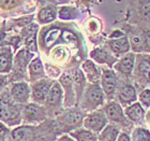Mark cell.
Instances as JSON below:
<instances>
[{
    "label": "cell",
    "instance_id": "39",
    "mask_svg": "<svg viewBox=\"0 0 150 141\" xmlns=\"http://www.w3.org/2000/svg\"><path fill=\"white\" fill-rule=\"evenodd\" d=\"M81 1H84V2H89L90 0H81Z\"/></svg>",
    "mask_w": 150,
    "mask_h": 141
},
{
    "label": "cell",
    "instance_id": "24",
    "mask_svg": "<svg viewBox=\"0 0 150 141\" xmlns=\"http://www.w3.org/2000/svg\"><path fill=\"white\" fill-rule=\"evenodd\" d=\"M72 75H73V84L75 85V87H76V91H77L78 95L81 96V92H83V87H84V84H85L84 73L81 72V70L76 69V70L73 71Z\"/></svg>",
    "mask_w": 150,
    "mask_h": 141
},
{
    "label": "cell",
    "instance_id": "6",
    "mask_svg": "<svg viewBox=\"0 0 150 141\" xmlns=\"http://www.w3.org/2000/svg\"><path fill=\"white\" fill-rule=\"evenodd\" d=\"M104 96L102 88L97 84H92L87 88L85 94V101L87 104L97 107L103 102Z\"/></svg>",
    "mask_w": 150,
    "mask_h": 141
},
{
    "label": "cell",
    "instance_id": "14",
    "mask_svg": "<svg viewBox=\"0 0 150 141\" xmlns=\"http://www.w3.org/2000/svg\"><path fill=\"white\" fill-rule=\"evenodd\" d=\"M105 112H106L107 117L112 121H121L123 119V113H122L121 107L119 106L117 102H110L105 108Z\"/></svg>",
    "mask_w": 150,
    "mask_h": 141
},
{
    "label": "cell",
    "instance_id": "32",
    "mask_svg": "<svg viewBox=\"0 0 150 141\" xmlns=\"http://www.w3.org/2000/svg\"><path fill=\"white\" fill-rule=\"evenodd\" d=\"M142 11H143V13H144L145 16H147V17H150V0L148 1V2H146L143 6V8H142Z\"/></svg>",
    "mask_w": 150,
    "mask_h": 141
},
{
    "label": "cell",
    "instance_id": "19",
    "mask_svg": "<svg viewBox=\"0 0 150 141\" xmlns=\"http://www.w3.org/2000/svg\"><path fill=\"white\" fill-rule=\"evenodd\" d=\"M61 34H62V30L60 28H56V27H55V28L48 29V31H47L43 37L44 45L46 47H52V45L56 42L57 39L60 37Z\"/></svg>",
    "mask_w": 150,
    "mask_h": 141
},
{
    "label": "cell",
    "instance_id": "37",
    "mask_svg": "<svg viewBox=\"0 0 150 141\" xmlns=\"http://www.w3.org/2000/svg\"><path fill=\"white\" fill-rule=\"evenodd\" d=\"M58 141H74V140H72L70 137H67V136H64V137H61V138H60Z\"/></svg>",
    "mask_w": 150,
    "mask_h": 141
},
{
    "label": "cell",
    "instance_id": "18",
    "mask_svg": "<svg viewBox=\"0 0 150 141\" xmlns=\"http://www.w3.org/2000/svg\"><path fill=\"white\" fill-rule=\"evenodd\" d=\"M32 137L30 127H19L12 132V139L15 141H29Z\"/></svg>",
    "mask_w": 150,
    "mask_h": 141
},
{
    "label": "cell",
    "instance_id": "26",
    "mask_svg": "<svg viewBox=\"0 0 150 141\" xmlns=\"http://www.w3.org/2000/svg\"><path fill=\"white\" fill-rule=\"evenodd\" d=\"M91 57L96 59L97 62L99 63L103 64V63H107V59H108V54L106 52H104L103 50H101V49H96L91 52Z\"/></svg>",
    "mask_w": 150,
    "mask_h": 141
},
{
    "label": "cell",
    "instance_id": "1",
    "mask_svg": "<svg viewBox=\"0 0 150 141\" xmlns=\"http://www.w3.org/2000/svg\"><path fill=\"white\" fill-rule=\"evenodd\" d=\"M21 111L18 106L13 100L11 94L3 93L0 96V121L8 124H14L18 122Z\"/></svg>",
    "mask_w": 150,
    "mask_h": 141
},
{
    "label": "cell",
    "instance_id": "23",
    "mask_svg": "<svg viewBox=\"0 0 150 141\" xmlns=\"http://www.w3.org/2000/svg\"><path fill=\"white\" fill-rule=\"evenodd\" d=\"M71 136L77 141H97V137L91 132L86 129H77L73 132Z\"/></svg>",
    "mask_w": 150,
    "mask_h": 141
},
{
    "label": "cell",
    "instance_id": "10",
    "mask_svg": "<svg viewBox=\"0 0 150 141\" xmlns=\"http://www.w3.org/2000/svg\"><path fill=\"white\" fill-rule=\"evenodd\" d=\"M61 97H62V88L59 83H54L47 95L45 102L48 107H56L60 104Z\"/></svg>",
    "mask_w": 150,
    "mask_h": 141
},
{
    "label": "cell",
    "instance_id": "12",
    "mask_svg": "<svg viewBox=\"0 0 150 141\" xmlns=\"http://www.w3.org/2000/svg\"><path fill=\"white\" fill-rule=\"evenodd\" d=\"M29 75L31 80H39L44 77L43 65L39 57L33 58L31 63L29 64Z\"/></svg>",
    "mask_w": 150,
    "mask_h": 141
},
{
    "label": "cell",
    "instance_id": "21",
    "mask_svg": "<svg viewBox=\"0 0 150 141\" xmlns=\"http://www.w3.org/2000/svg\"><path fill=\"white\" fill-rule=\"evenodd\" d=\"M125 113H127V115L132 121H138V120L142 119L143 115H144V109H143V107H142L141 104L136 102V104L129 107L128 109H127V111H125Z\"/></svg>",
    "mask_w": 150,
    "mask_h": 141
},
{
    "label": "cell",
    "instance_id": "31",
    "mask_svg": "<svg viewBox=\"0 0 150 141\" xmlns=\"http://www.w3.org/2000/svg\"><path fill=\"white\" fill-rule=\"evenodd\" d=\"M66 117L69 121V123H76L81 120V114H78V113H69Z\"/></svg>",
    "mask_w": 150,
    "mask_h": 141
},
{
    "label": "cell",
    "instance_id": "5",
    "mask_svg": "<svg viewBox=\"0 0 150 141\" xmlns=\"http://www.w3.org/2000/svg\"><path fill=\"white\" fill-rule=\"evenodd\" d=\"M13 68V52L10 47H0V74H6Z\"/></svg>",
    "mask_w": 150,
    "mask_h": 141
},
{
    "label": "cell",
    "instance_id": "4",
    "mask_svg": "<svg viewBox=\"0 0 150 141\" xmlns=\"http://www.w3.org/2000/svg\"><path fill=\"white\" fill-rule=\"evenodd\" d=\"M106 117L101 112H94L85 119V127L92 132H101L106 125Z\"/></svg>",
    "mask_w": 150,
    "mask_h": 141
},
{
    "label": "cell",
    "instance_id": "15",
    "mask_svg": "<svg viewBox=\"0 0 150 141\" xmlns=\"http://www.w3.org/2000/svg\"><path fill=\"white\" fill-rule=\"evenodd\" d=\"M134 60H135V55L134 54H128L125 57H123L120 63L118 64L117 66V69L121 73H125V74H130L133 70V67H134Z\"/></svg>",
    "mask_w": 150,
    "mask_h": 141
},
{
    "label": "cell",
    "instance_id": "38",
    "mask_svg": "<svg viewBox=\"0 0 150 141\" xmlns=\"http://www.w3.org/2000/svg\"><path fill=\"white\" fill-rule=\"evenodd\" d=\"M147 121H148V123L150 124V112L147 114Z\"/></svg>",
    "mask_w": 150,
    "mask_h": 141
},
{
    "label": "cell",
    "instance_id": "33",
    "mask_svg": "<svg viewBox=\"0 0 150 141\" xmlns=\"http://www.w3.org/2000/svg\"><path fill=\"white\" fill-rule=\"evenodd\" d=\"M6 84V78L4 77V74H0V92H2Z\"/></svg>",
    "mask_w": 150,
    "mask_h": 141
},
{
    "label": "cell",
    "instance_id": "3",
    "mask_svg": "<svg viewBox=\"0 0 150 141\" xmlns=\"http://www.w3.org/2000/svg\"><path fill=\"white\" fill-rule=\"evenodd\" d=\"M31 88L26 82H15L10 87V94L16 104H25L30 98Z\"/></svg>",
    "mask_w": 150,
    "mask_h": 141
},
{
    "label": "cell",
    "instance_id": "9",
    "mask_svg": "<svg viewBox=\"0 0 150 141\" xmlns=\"http://www.w3.org/2000/svg\"><path fill=\"white\" fill-rule=\"evenodd\" d=\"M57 9L53 4L46 6L42 8L38 13V21L42 24H47V23L54 22L57 17Z\"/></svg>",
    "mask_w": 150,
    "mask_h": 141
},
{
    "label": "cell",
    "instance_id": "30",
    "mask_svg": "<svg viewBox=\"0 0 150 141\" xmlns=\"http://www.w3.org/2000/svg\"><path fill=\"white\" fill-rule=\"evenodd\" d=\"M46 72L52 77H58L59 75V69L56 68L55 66H50V65H46Z\"/></svg>",
    "mask_w": 150,
    "mask_h": 141
},
{
    "label": "cell",
    "instance_id": "13",
    "mask_svg": "<svg viewBox=\"0 0 150 141\" xmlns=\"http://www.w3.org/2000/svg\"><path fill=\"white\" fill-rule=\"evenodd\" d=\"M108 45H110V49L114 52H116V53H125L130 49L129 40L128 38L125 37H120V38H117V39H114V40H110L108 42Z\"/></svg>",
    "mask_w": 150,
    "mask_h": 141
},
{
    "label": "cell",
    "instance_id": "16",
    "mask_svg": "<svg viewBox=\"0 0 150 141\" xmlns=\"http://www.w3.org/2000/svg\"><path fill=\"white\" fill-rule=\"evenodd\" d=\"M119 99L123 102H130L134 101L136 98V91L132 85H125L122 86L119 92Z\"/></svg>",
    "mask_w": 150,
    "mask_h": 141
},
{
    "label": "cell",
    "instance_id": "27",
    "mask_svg": "<svg viewBox=\"0 0 150 141\" xmlns=\"http://www.w3.org/2000/svg\"><path fill=\"white\" fill-rule=\"evenodd\" d=\"M133 141H150V132L146 129L137 128L133 134Z\"/></svg>",
    "mask_w": 150,
    "mask_h": 141
},
{
    "label": "cell",
    "instance_id": "35",
    "mask_svg": "<svg viewBox=\"0 0 150 141\" xmlns=\"http://www.w3.org/2000/svg\"><path fill=\"white\" fill-rule=\"evenodd\" d=\"M118 141H131L130 138H129L128 135H125V134H121V135L119 136Z\"/></svg>",
    "mask_w": 150,
    "mask_h": 141
},
{
    "label": "cell",
    "instance_id": "20",
    "mask_svg": "<svg viewBox=\"0 0 150 141\" xmlns=\"http://www.w3.org/2000/svg\"><path fill=\"white\" fill-rule=\"evenodd\" d=\"M83 69L84 71L86 72V74H87L88 79H89V81L92 82V83H96L98 81V79H99V73H98V69L96 65H94L92 62L90 60H86L83 65Z\"/></svg>",
    "mask_w": 150,
    "mask_h": 141
},
{
    "label": "cell",
    "instance_id": "29",
    "mask_svg": "<svg viewBox=\"0 0 150 141\" xmlns=\"http://www.w3.org/2000/svg\"><path fill=\"white\" fill-rule=\"evenodd\" d=\"M139 100L145 107H150V89H145L139 95Z\"/></svg>",
    "mask_w": 150,
    "mask_h": 141
},
{
    "label": "cell",
    "instance_id": "25",
    "mask_svg": "<svg viewBox=\"0 0 150 141\" xmlns=\"http://www.w3.org/2000/svg\"><path fill=\"white\" fill-rule=\"evenodd\" d=\"M118 128L116 126H107L104 129V132L101 135V140L102 141H116V138L118 136Z\"/></svg>",
    "mask_w": 150,
    "mask_h": 141
},
{
    "label": "cell",
    "instance_id": "2",
    "mask_svg": "<svg viewBox=\"0 0 150 141\" xmlns=\"http://www.w3.org/2000/svg\"><path fill=\"white\" fill-rule=\"evenodd\" d=\"M54 82L50 80H38L31 85V97L35 102H44L46 100V97L50 93V88L53 86Z\"/></svg>",
    "mask_w": 150,
    "mask_h": 141
},
{
    "label": "cell",
    "instance_id": "34",
    "mask_svg": "<svg viewBox=\"0 0 150 141\" xmlns=\"http://www.w3.org/2000/svg\"><path fill=\"white\" fill-rule=\"evenodd\" d=\"M6 134V128L4 127L2 123H0V137H3V136Z\"/></svg>",
    "mask_w": 150,
    "mask_h": 141
},
{
    "label": "cell",
    "instance_id": "7",
    "mask_svg": "<svg viewBox=\"0 0 150 141\" xmlns=\"http://www.w3.org/2000/svg\"><path fill=\"white\" fill-rule=\"evenodd\" d=\"M32 58V53H30L29 50H22L16 54L15 59H14V67L12 69L16 71V73H25V69L28 65L29 60Z\"/></svg>",
    "mask_w": 150,
    "mask_h": 141
},
{
    "label": "cell",
    "instance_id": "17",
    "mask_svg": "<svg viewBox=\"0 0 150 141\" xmlns=\"http://www.w3.org/2000/svg\"><path fill=\"white\" fill-rule=\"evenodd\" d=\"M78 15L77 9H75L74 6H64L59 8L58 11V16L60 19L62 21H71V19H75Z\"/></svg>",
    "mask_w": 150,
    "mask_h": 141
},
{
    "label": "cell",
    "instance_id": "11",
    "mask_svg": "<svg viewBox=\"0 0 150 141\" xmlns=\"http://www.w3.org/2000/svg\"><path fill=\"white\" fill-rule=\"evenodd\" d=\"M24 115L29 121H39L44 116V111L39 104H30L24 110Z\"/></svg>",
    "mask_w": 150,
    "mask_h": 141
},
{
    "label": "cell",
    "instance_id": "36",
    "mask_svg": "<svg viewBox=\"0 0 150 141\" xmlns=\"http://www.w3.org/2000/svg\"><path fill=\"white\" fill-rule=\"evenodd\" d=\"M6 39V31L2 28H0V44L2 43V41Z\"/></svg>",
    "mask_w": 150,
    "mask_h": 141
},
{
    "label": "cell",
    "instance_id": "28",
    "mask_svg": "<svg viewBox=\"0 0 150 141\" xmlns=\"http://www.w3.org/2000/svg\"><path fill=\"white\" fill-rule=\"evenodd\" d=\"M24 0H0V10H10L15 8Z\"/></svg>",
    "mask_w": 150,
    "mask_h": 141
},
{
    "label": "cell",
    "instance_id": "22",
    "mask_svg": "<svg viewBox=\"0 0 150 141\" xmlns=\"http://www.w3.org/2000/svg\"><path fill=\"white\" fill-rule=\"evenodd\" d=\"M52 56L56 63H66L70 56V52L67 47H58L56 49H54Z\"/></svg>",
    "mask_w": 150,
    "mask_h": 141
},
{
    "label": "cell",
    "instance_id": "8",
    "mask_svg": "<svg viewBox=\"0 0 150 141\" xmlns=\"http://www.w3.org/2000/svg\"><path fill=\"white\" fill-rule=\"evenodd\" d=\"M102 86L106 95H112L117 86V78L115 72L112 70H105L102 74Z\"/></svg>",
    "mask_w": 150,
    "mask_h": 141
}]
</instances>
